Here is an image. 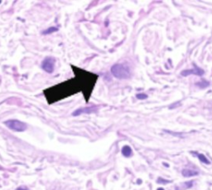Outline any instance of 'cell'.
<instances>
[{"mask_svg": "<svg viewBox=\"0 0 212 190\" xmlns=\"http://www.w3.org/2000/svg\"><path fill=\"white\" fill-rule=\"evenodd\" d=\"M158 190H164L163 188H158Z\"/></svg>", "mask_w": 212, "mask_h": 190, "instance_id": "5bb4252c", "label": "cell"}, {"mask_svg": "<svg viewBox=\"0 0 212 190\" xmlns=\"http://www.w3.org/2000/svg\"><path fill=\"white\" fill-rule=\"evenodd\" d=\"M42 68L44 71H46V73L52 74L53 70H54L55 66V60L52 57H46L45 60H43L42 63Z\"/></svg>", "mask_w": 212, "mask_h": 190, "instance_id": "3957f363", "label": "cell"}, {"mask_svg": "<svg viewBox=\"0 0 212 190\" xmlns=\"http://www.w3.org/2000/svg\"><path fill=\"white\" fill-rule=\"evenodd\" d=\"M98 108H96L95 106L94 107H87V108H80L77 110H75L72 113L73 116H79L82 113H94L95 112H97Z\"/></svg>", "mask_w": 212, "mask_h": 190, "instance_id": "5b68a950", "label": "cell"}, {"mask_svg": "<svg viewBox=\"0 0 212 190\" xmlns=\"http://www.w3.org/2000/svg\"><path fill=\"white\" fill-rule=\"evenodd\" d=\"M4 125L7 126V127L9 129L14 131H18V132H22L27 130V126L26 123L23 122H21L19 120H8L4 122Z\"/></svg>", "mask_w": 212, "mask_h": 190, "instance_id": "7a4b0ae2", "label": "cell"}, {"mask_svg": "<svg viewBox=\"0 0 212 190\" xmlns=\"http://www.w3.org/2000/svg\"><path fill=\"white\" fill-rule=\"evenodd\" d=\"M0 3H1V1H0Z\"/></svg>", "mask_w": 212, "mask_h": 190, "instance_id": "9a60e30c", "label": "cell"}, {"mask_svg": "<svg viewBox=\"0 0 212 190\" xmlns=\"http://www.w3.org/2000/svg\"><path fill=\"white\" fill-rule=\"evenodd\" d=\"M181 174H182V175H183L184 177L188 178V177H192V176L198 175V174L199 173H198V171L191 170V169H185V170H182Z\"/></svg>", "mask_w": 212, "mask_h": 190, "instance_id": "8992f818", "label": "cell"}, {"mask_svg": "<svg viewBox=\"0 0 212 190\" xmlns=\"http://www.w3.org/2000/svg\"><path fill=\"white\" fill-rule=\"evenodd\" d=\"M16 190H28L27 188H24V187H20V188H17Z\"/></svg>", "mask_w": 212, "mask_h": 190, "instance_id": "4fadbf2b", "label": "cell"}, {"mask_svg": "<svg viewBox=\"0 0 212 190\" xmlns=\"http://www.w3.org/2000/svg\"><path fill=\"white\" fill-rule=\"evenodd\" d=\"M132 149L130 148V146L129 145H124L122 149V154L123 155V156L125 157H129V156H132Z\"/></svg>", "mask_w": 212, "mask_h": 190, "instance_id": "52a82bcc", "label": "cell"}, {"mask_svg": "<svg viewBox=\"0 0 212 190\" xmlns=\"http://www.w3.org/2000/svg\"><path fill=\"white\" fill-rule=\"evenodd\" d=\"M181 74L182 76H188L190 74H196V75H198V76H201V75L204 74V70L202 69L197 67V66H195L192 70H185L181 71Z\"/></svg>", "mask_w": 212, "mask_h": 190, "instance_id": "277c9868", "label": "cell"}, {"mask_svg": "<svg viewBox=\"0 0 212 190\" xmlns=\"http://www.w3.org/2000/svg\"><path fill=\"white\" fill-rule=\"evenodd\" d=\"M58 29L57 28V27H49L48 29H46V30H45V31H43L42 34H50V33H52V32H54V31H57Z\"/></svg>", "mask_w": 212, "mask_h": 190, "instance_id": "30bf717a", "label": "cell"}, {"mask_svg": "<svg viewBox=\"0 0 212 190\" xmlns=\"http://www.w3.org/2000/svg\"><path fill=\"white\" fill-rule=\"evenodd\" d=\"M196 85L199 86L200 88H207V86H209L210 83L207 80H201V82H198L196 84Z\"/></svg>", "mask_w": 212, "mask_h": 190, "instance_id": "9c48e42d", "label": "cell"}, {"mask_svg": "<svg viewBox=\"0 0 212 190\" xmlns=\"http://www.w3.org/2000/svg\"><path fill=\"white\" fill-rule=\"evenodd\" d=\"M158 184H163V185H166V184H168V183H170V181H168V180H166V179H162V178H159V179H158Z\"/></svg>", "mask_w": 212, "mask_h": 190, "instance_id": "7c38bea8", "label": "cell"}, {"mask_svg": "<svg viewBox=\"0 0 212 190\" xmlns=\"http://www.w3.org/2000/svg\"><path fill=\"white\" fill-rule=\"evenodd\" d=\"M136 98H137L138 99L143 100V99H148V95L145 94H138L136 95Z\"/></svg>", "mask_w": 212, "mask_h": 190, "instance_id": "8fae6325", "label": "cell"}, {"mask_svg": "<svg viewBox=\"0 0 212 190\" xmlns=\"http://www.w3.org/2000/svg\"><path fill=\"white\" fill-rule=\"evenodd\" d=\"M111 73L113 75L120 80L129 79L131 76V71L127 65L124 64H116L113 65L111 68Z\"/></svg>", "mask_w": 212, "mask_h": 190, "instance_id": "6da1fadb", "label": "cell"}, {"mask_svg": "<svg viewBox=\"0 0 212 190\" xmlns=\"http://www.w3.org/2000/svg\"><path fill=\"white\" fill-rule=\"evenodd\" d=\"M197 156L198 158H199V160H200L202 163H205V164H207V165H209L210 161L207 160V157L204 156L203 154H198Z\"/></svg>", "mask_w": 212, "mask_h": 190, "instance_id": "ba28073f", "label": "cell"}]
</instances>
